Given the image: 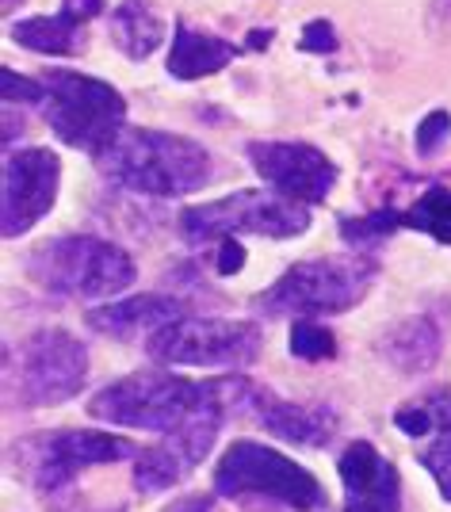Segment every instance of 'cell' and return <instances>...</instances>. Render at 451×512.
<instances>
[{
  "label": "cell",
  "instance_id": "cell-6",
  "mask_svg": "<svg viewBox=\"0 0 451 512\" xmlns=\"http://www.w3.org/2000/svg\"><path fill=\"white\" fill-rule=\"evenodd\" d=\"M123 119H127V100L108 81H96L73 69L46 73V123L65 146L100 157L123 134Z\"/></svg>",
  "mask_w": 451,
  "mask_h": 512
},
{
  "label": "cell",
  "instance_id": "cell-22",
  "mask_svg": "<svg viewBox=\"0 0 451 512\" xmlns=\"http://www.w3.org/2000/svg\"><path fill=\"white\" fill-rule=\"evenodd\" d=\"M406 226L451 245V192L448 188H429V192L421 195V199L409 207Z\"/></svg>",
  "mask_w": 451,
  "mask_h": 512
},
{
  "label": "cell",
  "instance_id": "cell-16",
  "mask_svg": "<svg viewBox=\"0 0 451 512\" xmlns=\"http://www.w3.org/2000/svg\"><path fill=\"white\" fill-rule=\"evenodd\" d=\"M188 306L176 295H134V299H119L108 306H96L88 314V325L111 337V341H130V337H150L157 329H165L169 321L184 318Z\"/></svg>",
  "mask_w": 451,
  "mask_h": 512
},
{
  "label": "cell",
  "instance_id": "cell-15",
  "mask_svg": "<svg viewBox=\"0 0 451 512\" xmlns=\"http://www.w3.org/2000/svg\"><path fill=\"white\" fill-rule=\"evenodd\" d=\"M245 413L264 425L272 436L302 444V448H322L329 444V436L337 432V417L322 406H295V402H283L280 394H272L268 386H253L249 390V406Z\"/></svg>",
  "mask_w": 451,
  "mask_h": 512
},
{
  "label": "cell",
  "instance_id": "cell-23",
  "mask_svg": "<svg viewBox=\"0 0 451 512\" xmlns=\"http://www.w3.org/2000/svg\"><path fill=\"white\" fill-rule=\"evenodd\" d=\"M398 226H406V214L375 211V214H367V218H344L341 237L356 249V253H364V249H371V245H379L383 237L394 234Z\"/></svg>",
  "mask_w": 451,
  "mask_h": 512
},
{
  "label": "cell",
  "instance_id": "cell-14",
  "mask_svg": "<svg viewBox=\"0 0 451 512\" xmlns=\"http://www.w3.org/2000/svg\"><path fill=\"white\" fill-rule=\"evenodd\" d=\"M337 474L348 505L344 512H402V478L390 459H383L367 440H356L341 451Z\"/></svg>",
  "mask_w": 451,
  "mask_h": 512
},
{
  "label": "cell",
  "instance_id": "cell-26",
  "mask_svg": "<svg viewBox=\"0 0 451 512\" xmlns=\"http://www.w3.org/2000/svg\"><path fill=\"white\" fill-rule=\"evenodd\" d=\"M0 85H4V104L12 107L20 104H46V81H27L16 69H4L0 73Z\"/></svg>",
  "mask_w": 451,
  "mask_h": 512
},
{
  "label": "cell",
  "instance_id": "cell-1",
  "mask_svg": "<svg viewBox=\"0 0 451 512\" xmlns=\"http://www.w3.org/2000/svg\"><path fill=\"white\" fill-rule=\"evenodd\" d=\"M96 165L111 184L138 195H153V199L199 192L215 176L211 153L199 142L146 127L123 130L108 150L96 157Z\"/></svg>",
  "mask_w": 451,
  "mask_h": 512
},
{
  "label": "cell",
  "instance_id": "cell-2",
  "mask_svg": "<svg viewBox=\"0 0 451 512\" xmlns=\"http://www.w3.org/2000/svg\"><path fill=\"white\" fill-rule=\"evenodd\" d=\"M215 493L241 501L245 509L268 512H322V482L287 459L283 451L264 448L257 440H237L215 467Z\"/></svg>",
  "mask_w": 451,
  "mask_h": 512
},
{
  "label": "cell",
  "instance_id": "cell-9",
  "mask_svg": "<svg viewBox=\"0 0 451 512\" xmlns=\"http://www.w3.org/2000/svg\"><path fill=\"white\" fill-rule=\"evenodd\" d=\"M306 226H310V207L280 192H237L180 211V234L192 245H207V241L237 234L299 237L306 234Z\"/></svg>",
  "mask_w": 451,
  "mask_h": 512
},
{
  "label": "cell",
  "instance_id": "cell-19",
  "mask_svg": "<svg viewBox=\"0 0 451 512\" xmlns=\"http://www.w3.org/2000/svg\"><path fill=\"white\" fill-rule=\"evenodd\" d=\"M165 39V27L142 0H123L111 12V43L127 54L130 62H146Z\"/></svg>",
  "mask_w": 451,
  "mask_h": 512
},
{
  "label": "cell",
  "instance_id": "cell-29",
  "mask_svg": "<svg viewBox=\"0 0 451 512\" xmlns=\"http://www.w3.org/2000/svg\"><path fill=\"white\" fill-rule=\"evenodd\" d=\"M165 512H211V497L207 493H188V497L172 501Z\"/></svg>",
  "mask_w": 451,
  "mask_h": 512
},
{
  "label": "cell",
  "instance_id": "cell-24",
  "mask_svg": "<svg viewBox=\"0 0 451 512\" xmlns=\"http://www.w3.org/2000/svg\"><path fill=\"white\" fill-rule=\"evenodd\" d=\"M291 356L310 360V363L333 360V356H337V337H333L325 325H318V321L299 318L291 325Z\"/></svg>",
  "mask_w": 451,
  "mask_h": 512
},
{
  "label": "cell",
  "instance_id": "cell-8",
  "mask_svg": "<svg viewBox=\"0 0 451 512\" xmlns=\"http://www.w3.org/2000/svg\"><path fill=\"white\" fill-rule=\"evenodd\" d=\"M199 398H203V383L146 371V375H127L119 383L104 386L88 402V413L96 421H104V425L142 428V432L169 436V432H176L188 421V413L195 409Z\"/></svg>",
  "mask_w": 451,
  "mask_h": 512
},
{
  "label": "cell",
  "instance_id": "cell-3",
  "mask_svg": "<svg viewBox=\"0 0 451 512\" xmlns=\"http://www.w3.org/2000/svg\"><path fill=\"white\" fill-rule=\"evenodd\" d=\"M375 279V260L367 253L318 256L287 268L264 295H257V314L264 318H322L344 314L367 295Z\"/></svg>",
  "mask_w": 451,
  "mask_h": 512
},
{
  "label": "cell",
  "instance_id": "cell-17",
  "mask_svg": "<svg viewBox=\"0 0 451 512\" xmlns=\"http://www.w3.org/2000/svg\"><path fill=\"white\" fill-rule=\"evenodd\" d=\"M237 58L234 43H222L215 35H203V31H192L188 23H176V35H172V50H169V73L176 81H199V77H211L218 69Z\"/></svg>",
  "mask_w": 451,
  "mask_h": 512
},
{
  "label": "cell",
  "instance_id": "cell-32",
  "mask_svg": "<svg viewBox=\"0 0 451 512\" xmlns=\"http://www.w3.org/2000/svg\"><path fill=\"white\" fill-rule=\"evenodd\" d=\"M268 43H272V31H253V35H249V46H253V50H264Z\"/></svg>",
  "mask_w": 451,
  "mask_h": 512
},
{
  "label": "cell",
  "instance_id": "cell-18",
  "mask_svg": "<svg viewBox=\"0 0 451 512\" xmlns=\"http://www.w3.org/2000/svg\"><path fill=\"white\" fill-rule=\"evenodd\" d=\"M383 360L394 363L402 375H425L440 356V329L429 318H406L379 341Z\"/></svg>",
  "mask_w": 451,
  "mask_h": 512
},
{
  "label": "cell",
  "instance_id": "cell-7",
  "mask_svg": "<svg viewBox=\"0 0 451 512\" xmlns=\"http://www.w3.org/2000/svg\"><path fill=\"white\" fill-rule=\"evenodd\" d=\"M134 455L127 440L111 432H88V428H54V432H35L23 436L12 448V463L23 482H31L46 505L77 478V470L100 467V463H119Z\"/></svg>",
  "mask_w": 451,
  "mask_h": 512
},
{
  "label": "cell",
  "instance_id": "cell-31",
  "mask_svg": "<svg viewBox=\"0 0 451 512\" xmlns=\"http://www.w3.org/2000/svg\"><path fill=\"white\" fill-rule=\"evenodd\" d=\"M432 20L451 27V0H432Z\"/></svg>",
  "mask_w": 451,
  "mask_h": 512
},
{
  "label": "cell",
  "instance_id": "cell-34",
  "mask_svg": "<svg viewBox=\"0 0 451 512\" xmlns=\"http://www.w3.org/2000/svg\"><path fill=\"white\" fill-rule=\"evenodd\" d=\"M115 512H123V509H115Z\"/></svg>",
  "mask_w": 451,
  "mask_h": 512
},
{
  "label": "cell",
  "instance_id": "cell-13",
  "mask_svg": "<svg viewBox=\"0 0 451 512\" xmlns=\"http://www.w3.org/2000/svg\"><path fill=\"white\" fill-rule=\"evenodd\" d=\"M394 425L409 440H421L417 463L436 478V486L451 505V390H429L425 398L409 402L394 413Z\"/></svg>",
  "mask_w": 451,
  "mask_h": 512
},
{
  "label": "cell",
  "instance_id": "cell-10",
  "mask_svg": "<svg viewBox=\"0 0 451 512\" xmlns=\"http://www.w3.org/2000/svg\"><path fill=\"white\" fill-rule=\"evenodd\" d=\"M260 344L264 337L253 321L184 314L150 333L146 352L157 363H180V367H245L260 356Z\"/></svg>",
  "mask_w": 451,
  "mask_h": 512
},
{
  "label": "cell",
  "instance_id": "cell-4",
  "mask_svg": "<svg viewBox=\"0 0 451 512\" xmlns=\"http://www.w3.org/2000/svg\"><path fill=\"white\" fill-rule=\"evenodd\" d=\"M27 276L62 299H111L134 283V260L127 249L92 234H69L43 241L27 256Z\"/></svg>",
  "mask_w": 451,
  "mask_h": 512
},
{
  "label": "cell",
  "instance_id": "cell-30",
  "mask_svg": "<svg viewBox=\"0 0 451 512\" xmlns=\"http://www.w3.org/2000/svg\"><path fill=\"white\" fill-rule=\"evenodd\" d=\"M65 12L77 16V20H88V16L104 12V0H65Z\"/></svg>",
  "mask_w": 451,
  "mask_h": 512
},
{
  "label": "cell",
  "instance_id": "cell-21",
  "mask_svg": "<svg viewBox=\"0 0 451 512\" xmlns=\"http://www.w3.org/2000/svg\"><path fill=\"white\" fill-rule=\"evenodd\" d=\"M188 470L192 467L184 463V455L172 444H157V448L138 451V459H134V486L142 493H161L176 486Z\"/></svg>",
  "mask_w": 451,
  "mask_h": 512
},
{
  "label": "cell",
  "instance_id": "cell-28",
  "mask_svg": "<svg viewBox=\"0 0 451 512\" xmlns=\"http://www.w3.org/2000/svg\"><path fill=\"white\" fill-rule=\"evenodd\" d=\"M218 276H234L245 268V249H241V241L237 237H222L218 241Z\"/></svg>",
  "mask_w": 451,
  "mask_h": 512
},
{
  "label": "cell",
  "instance_id": "cell-11",
  "mask_svg": "<svg viewBox=\"0 0 451 512\" xmlns=\"http://www.w3.org/2000/svg\"><path fill=\"white\" fill-rule=\"evenodd\" d=\"M62 161L50 150H16L4 157V199H0V222L4 237L27 234L58 199Z\"/></svg>",
  "mask_w": 451,
  "mask_h": 512
},
{
  "label": "cell",
  "instance_id": "cell-27",
  "mask_svg": "<svg viewBox=\"0 0 451 512\" xmlns=\"http://www.w3.org/2000/svg\"><path fill=\"white\" fill-rule=\"evenodd\" d=\"M302 50L306 54H333L337 50V31H333V23L325 20H310L302 27Z\"/></svg>",
  "mask_w": 451,
  "mask_h": 512
},
{
  "label": "cell",
  "instance_id": "cell-25",
  "mask_svg": "<svg viewBox=\"0 0 451 512\" xmlns=\"http://www.w3.org/2000/svg\"><path fill=\"white\" fill-rule=\"evenodd\" d=\"M448 134H451V115H448V111H429V115L421 119V127H417L413 146H417V153H421V157H432V153L448 142Z\"/></svg>",
  "mask_w": 451,
  "mask_h": 512
},
{
  "label": "cell",
  "instance_id": "cell-33",
  "mask_svg": "<svg viewBox=\"0 0 451 512\" xmlns=\"http://www.w3.org/2000/svg\"><path fill=\"white\" fill-rule=\"evenodd\" d=\"M16 4H23V0H4V8H8V12H12V8H16Z\"/></svg>",
  "mask_w": 451,
  "mask_h": 512
},
{
  "label": "cell",
  "instance_id": "cell-5",
  "mask_svg": "<svg viewBox=\"0 0 451 512\" xmlns=\"http://www.w3.org/2000/svg\"><path fill=\"white\" fill-rule=\"evenodd\" d=\"M88 352L65 329H39L4 356V398L16 409L69 402L85 386Z\"/></svg>",
  "mask_w": 451,
  "mask_h": 512
},
{
  "label": "cell",
  "instance_id": "cell-20",
  "mask_svg": "<svg viewBox=\"0 0 451 512\" xmlns=\"http://www.w3.org/2000/svg\"><path fill=\"white\" fill-rule=\"evenodd\" d=\"M12 39L35 54H77L85 46L81 20L69 16L65 8L58 16H35V20L12 23Z\"/></svg>",
  "mask_w": 451,
  "mask_h": 512
},
{
  "label": "cell",
  "instance_id": "cell-12",
  "mask_svg": "<svg viewBox=\"0 0 451 512\" xmlns=\"http://www.w3.org/2000/svg\"><path fill=\"white\" fill-rule=\"evenodd\" d=\"M249 161L264 184L299 203H322L337 184V165L306 142H249Z\"/></svg>",
  "mask_w": 451,
  "mask_h": 512
}]
</instances>
